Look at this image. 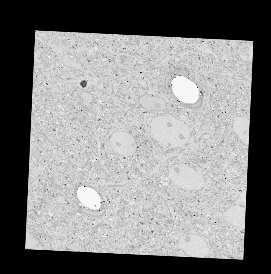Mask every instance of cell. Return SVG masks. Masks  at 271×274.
<instances>
[{
  "label": "cell",
  "mask_w": 271,
  "mask_h": 274,
  "mask_svg": "<svg viewBox=\"0 0 271 274\" xmlns=\"http://www.w3.org/2000/svg\"><path fill=\"white\" fill-rule=\"evenodd\" d=\"M150 125L154 137L164 146L182 147L190 139L191 132L188 127L173 116H159L152 120Z\"/></svg>",
  "instance_id": "cell-1"
},
{
  "label": "cell",
  "mask_w": 271,
  "mask_h": 274,
  "mask_svg": "<svg viewBox=\"0 0 271 274\" xmlns=\"http://www.w3.org/2000/svg\"><path fill=\"white\" fill-rule=\"evenodd\" d=\"M245 208L239 205L232 206L223 213L225 220L241 228L245 227Z\"/></svg>",
  "instance_id": "cell-2"
},
{
  "label": "cell",
  "mask_w": 271,
  "mask_h": 274,
  "mask_svg": "<svg viewBox=\"0 0 271 274\" xmlns=\"http://www.w3.org/2000/svg\"><path fill=\"white\" fill-rule=\"evenodd\" d=\"M249 120L241 116H237L233 118V129L235 133L245 144L248 145Z\"/></svg>",
  "instance_id": "cell-3"
},
{
  "label": "cell",
  "mask_w": 271,
  "mask_h": 274,
  "mask_svg": "<svg viewBox=\"0 0 271 274\" xmlns=\"http://www.w3.org/2000/svg\"><path fill=\"white\" fill-rule=\"evenodd\" d=\"M139 101L147 111H162L166 108L165 101L158 97L145 95L140 97Z\"/></svg>",
  "instance_id": "cell-4"
},
{
  "label": "cell",
  "mask_w": 271,
  "mask_h": 274,
  "mask_svg": "<svg viewBox=\"0 0 271 274\" xmlns=\"http://www.w3.org/2000/svg\"><path fill=\"white\" fill-rule=\"evenodd\" d=\"M246 191L244 190L241 192L240 194V199L243 203L246 205Z\"/></svg>",
  "instance_id": "cell-5"
}]
</instances>
